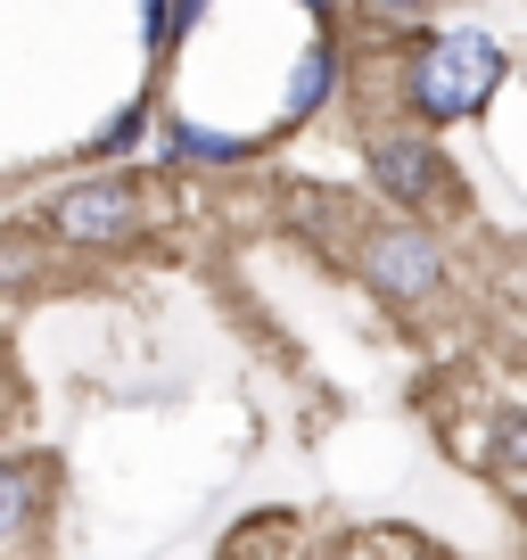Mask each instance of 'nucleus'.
I'll return each instance as SVG.
<instances>
[{"mask_svg": "<svg viewBox=\"0 0 527 560\" xmlns=\"http://www.w3.org/2000/svg\"><path fill=\"white\" fill-rule=\"evenodd\" d=\"M371 165H379V182L396 198H405V207H421V198H437V149H429V140H371Z\"/></svg>", "mask_w": 527, "mask_h": 560, "instance_id": "20e7f679", "label": "nucleus"}, {"mask_svg": "<svg viewBox=\"0 0 527 560\" xmlns=\"http://www.w3.org/2000/svg\"><path fill=\"white\" fill-rule=\"evenodd\" d=\"M494 83H503V50L487 34H437L421 42V67H412V107L454 124V116H478L494 100Z\"/></svg>", "mask_w": 527, "mask_h": 560, "instance_id": "f257e3e1", "label": "nucleus"}, {"mask_svg": "<svg viewBox=\"0 0 527 560\" xmlns=\"http://www.w3.org/2000/svg\"><path fill=\"white\" fill-rule=\"evenodd\" d=\"M363 272H371V289H379V298L412 305V298H429V289H437V247H429L421 231H387V240H371Z\"/></svg>", "mask_w": 527, "mask_h": 560, "instance_id": "7ed1b4c3", "label": "nucleus"}, {"mask_svg": "<svg viewBox=\"0 0 527 560\" xmlns=\"http://www.w3.org/2000/svg\"><path fill=\"white\" fill-rule=\"evenodd\" d=\"M371 9H379V18H421L429 0H371Z\"/></svg>", "mask_w": 527, "mask_h": 560, "instance_id": "423d86ee", "label": "nucleus"}, {"mask_svg": "<svg viewBox=\"0 0 527 560\" xmlns=\"http://www.w3.org/2000/svg\"><path fill=\"white\" fill-rule=\"evenodd\" d=\"M0 494H9V536H17L25 511H34V503H25V470H9V487H0Z\"/></svg>", "mask_w": 527, "mask_h": 560, "instance_id": "39448f33", "label": "nucleus"}, {"mask_svg": "<svg viewBox=\"0 0 527 560\" xmlns=\"http://www.w3.org/2000/svg\"><path fill=\"white\" fill-rule=\"evenodd\" d=\"M50 231L67 247H116L141 231V190L132 182H83V190L50 198Z\"/></svg>", "mask_w": 527, "mask_h": 560, "instance_id": "f03ea898", "label": "nucleus"}]
</instances>
